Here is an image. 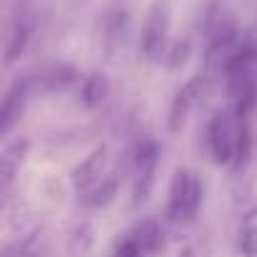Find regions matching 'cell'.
Returning <instances> with one entry per match:
<instances>
[{
    "instance_id": "6da1fadb",
    "label": "cell",
    "mask_w": 257,
    "mask_h": 257,
    "mask_svg": "<svg viewBox=\"0 0 257 257\" xmlns=\"http://www.w3.org/2000/svg\"><path fill=\"white\" fill-rule=\"evenodd\" d=\"M169 16H172L169 0H154L149 6L142 31V53L147 56V61H159L164 56L169 36Z\"/></svg>"
},
{
    "instance_id": "7a4b0ae2",
    "label": "cell",
    "mask_w": 257,
    "mask_h": 257,
    "mask_svg": "<svg viewBox=\"0 0 257 257\" xmlns=\"http://www.w3.org/2000/svg\"><path fill=\"white\" fill-rule=\"evenodd\" d=\"M207 142L214 164H232L234 144H237V128L232 126L227 113H217L207 126Z\"/></svg>"
},
{
    "instance_id": "3957f363",
    "label": "cell",
    "mask_w": 257,
    "mask_h": 257,
    "mask_svg": "<svg viewBox=\"0 0 257 257\" xmlns=\"http://www.w3.org/2000/svg\"><path fill=\"white\" fill-rule=\"evenodd\" d=\"M28 96H31V78L16 81L6 91L3 106H0V137H3V139H8V134L18 126V121H21V116L26 111Z\"/></svg>"
},
{
    "instance_id": "277c9868",
    "label": "cell",
    "mask_w": 257,
    "mask_h": 257,
    "mask_svg": "<svg viewBox=\"0 0 257 257\" xmlns=\"http://www.w3.org/2000/svg\"><path fill=\"white\" fill-rule=\"evenodd\" d=\"M157 167H159V147L154 142H144L137 152V187H134L137 204L149 199L157 179Z\"/></svg>"
},
{
    "instance_id": "5b68a950",
    "label": "cell",
    "mask_w": 257,
    "mask_h": 257,
    "mask_svg": "<svg viewBox=\"0 0 257 257\" xmlns=\"http://www.w3.org/2000/svg\"><path fill=\"white\" fill-rule=\"evenodd\" d=\"M202 91H204V76L192 78L189 83H184V86L177 91V96L172 98V106H169V118H167L172 134H179L182 128H184V123H187V118H189L194 103L199 101Z\"/></svg>"
},
{
    "instance_id": "8992f818",
    "label": "cell",
    "mask_w": 257,
    "mask_h": 257,
    "mask_svg": "<svg viewBox=\"0 0 257 257\" xmlns=\"http://www.w3.org/2000/svg\"><path fill=\"white\" fill-rule=\"evenodd\" d=\"M106 164H108V152L101 147V149H93L73 172H71V184L76 192H88L93 189L101 179H103V172H106Z\"/></svg>"
},
{
    "instance_id": "52a82bcc",
    "label": "cell",
    "mask_w": 257,
    "mask_h": 257,
    "mask_svg": "<svg viewBox=\"0 0 257 257\" xmlns=\"http://www.w3.org/2000/svg\"><path fill=\"white\" fill-rule=\"evenodd\" d=\"M192 182H194V177H192L187 169H177V172H174L172 184H169V202H167V219H169V222H182V217H184V204H187Z\"/></svg>"
},
{
    "instance_id": "ba28073f",
    "label": "cell",
    "mask_w": 257,
    "mask_h": 257,
    "mask_svg": "<svg viewBox=\"0 0 257 257\" xmlns=\"http://www.w3.org/2000/svg\"><path fill=\"white\" fill-rule=\"evenodd\" d=\"M28 149H31V142L23 137L13 139V142H6L3 147V154H0V177H3V189H8V184L13 182L16 172L21 169L23 159L28 157Z\"/></svg>"
},
{
    "instance_id": "9c48e42d",
    "label": "cell",
    "mask_w": 257,
    "mask_h": 257,
    "mask_svg": "<svg viewBox=\"0 0 257 257\" xmlns=\"http://www.w3.org/2000/svg\"><path fill=\"white\" fill-rule=\"evenodd\" d=\"M33 38V18L31 16H21L8 36V43H6V66H13L28 48Z\"/></svg>"
},
{
    "instance_id": "30bf717a",
    "label": "cell",
    "mask_w": 257,
    "mask_h": 257,
    "mask_svg": "<svg viewBox=\"0 0 257 257\" xmlns=\"http://www.w3.org/2000/svg\"><path fill=\"white\" fill-rule=\"evenodd\" d=\"M116 194H118V177H116V174H106L93 189L86 192L83 204L91 207V209H98V207L111 204V202L116 199Z\"/></svg>"
},
{
    "instance_id": "8fae6325",
    "label": "cell",
    "mask_w": 257,
    "mask_h": 257,
    "mask_svg": "<svg viewBox=\"0 0 257 257\" xmlns=\"http://www.w3.org/2000/svg\"><path fill=\"white\" fill-rule=\"evenodd\" d=\"M106 93H108V81H106L103 73H91V76L83 78V83H81V103L86 108L101 106Z\"/></svg>"
},
{
    "instance_id": "7c38bea8",
    "label": "cell",
    "mask_w": 257,
    "mask_h": 257,
    "mask_svg": "<svg viewBox=\"0 0 257 257\" xmlns=\"http://www.w3.org/2000/svg\"><path fill=\"white\" fill-rule=\"evenodd\" d=\"M96 244V229L91 222H81L73 227L71 239H68V254L71 257H86Z\"/></svg>"
},
{
    "instance_id": "4fadbf2b",
    "label": "cell",
    "mask_w": 257,
    "mask_h": 257,
    "mask_svg": "<svg viewBox=\"0 0 257 257\" xmlns=\"http://www.w3.org/2000/svg\"><path fill=\"white\" fill-rule=\"evenodd\" d=\"M162 227H159V222L157 219H144L137 229H134V234H132V239L144 249V252H154V249H159V244H162Z\"/></svg>"
},
{
    "instance_id": "5bb4252c",
    "label": "cell",
    "mask_w": 257,
    "mask_h": 257,
    "mask_svg": "<svg viewBox=\"0 0 257 257\" xmlns=\"http://www.w3.org/2000/svg\"><path fill=\"white\" fill-rule=\"evenodd\" d=\"M252 157V132H249V126L247 123H239L237 126V144H234V159H232V167L239 172L247 167Z\"/></svg>"
},
{
    "instance_id": "9a60e30c",
    "label": "cell",
    "mask_w": 257,
    "mask_h": 257,
    "mask_svg": "<svg viewBox=\"0 0 257 257\" xmlns=\"http://www.w3.org/2000/svg\"><path fill=\"white\" fill-rule=\"evenodd\" d=\"M73 81H76V68L68 66V63H61V66L51 68V71L43 76V83H46L48 91H61V88L71 86Z\"/></svg>"
},
{
    "instance_id": "2e32d148",
    "label": "cell",
    "mask_w": 257,
    "mask_h": 257,
    "mask_svg": "<svg viewBox=\"0 0 257 257\" xmlns=\"http://www.w3.org/2000/svg\"><path fill=\"white\" fill-rule=\"evenodd\" d=\"M189 56H192V41H189V38L177 41V43L167 51V68H169V71L182 68V66L189 61Z\"/></svg>"
},
{
    "instance_id": "e0dca14e",
    "label": "cell",
    "mask_w": 257,
    "mask_h": 257,
    "mask_svg": "<svg viewBox=\"0 0 257 257\" xmlns=\"http://www.w3.org/2000/svg\"><path fill=\"white\" fill-rule=\"evenodd\" d=\"M202 197H204L202 182L194 177L192 189H189V197H187V204H184V217H182V222H192V219L197 217V212H199V207H202Z\"/></svg>"
},
{
    "instance_id": "ac0fdd59",
    "label": "cell",
    "mask_w": 257,
    "mask_h": 257,
    "mask_svg": "<svg viewBox=\"0 0 257 257\" xmlns=\"http://www.w3.org/2000/svg\"><path fill=\"white\" fill-rule=\"evenodd\" d=\"M239 249L247 257H257V227H247L239 239Z\"/></svg>"
},
{
    "instance_id": "d6986e66",
    "label": "cell",
    "mask_w": 257,
    "mask_h": 257,
    "mask_svg": "<svg viewBox=\"0 0 257 257\" xmlns=\"http://www.w3.org/2000/svg\"><path fill=\"white\" fill-rule=\"evenodd\" d=\"M144 254V249L128 237V239H123L121 244H118V249H116V257H142Z\"/></svg>"
}]
</instances>
